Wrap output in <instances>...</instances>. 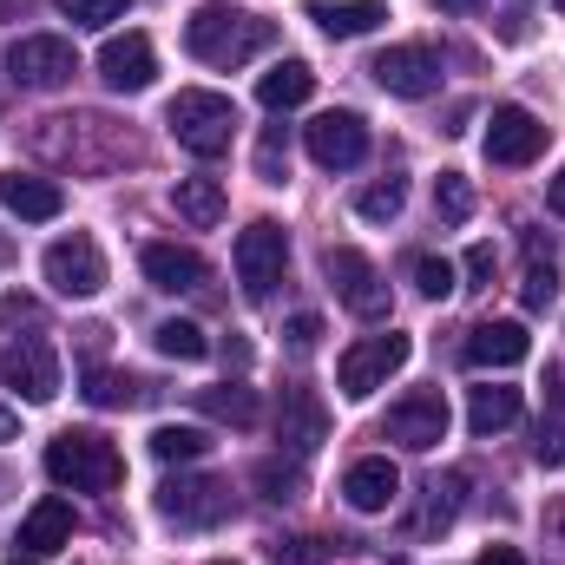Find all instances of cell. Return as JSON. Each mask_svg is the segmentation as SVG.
I'll use <instances>...</instances> for the list:
<instances>
[{
  "label": "cell",
  "instance_id": "obj_1",
  "mask_svg": "<svg viewBox=\"0 0 565 565\" xmlns=\"http://www.w3.org/2000/svg\"><path fill=\"white\" fill-rule=\"evenodd\" d=\"M270 40H277V26H270L264 13H250V7H231V0H204V7L184 20V46H191V60H204V66H244V60H257Z\"/></svg>",
  "mask_w": 565,
  "mask_h": 565
},
{
  "label": "cell",
  "instance_id": "obj_2",
  "mask_svg": "<svg viewBox=\"0 0 565 565\" xmlns=\"http://www.w3.org/2000/svg\"><path fill=\"white\" fill-rule=\"evenodd\" d=\"M46 473L73 493H113L126 480V454L93 427H66V434L46 440Z\"/></svg>",
  "mask_w": 565,
  "mask_h": 565
},
{
  "label": "cell",
  "instance_id": "obj_3",
  "mask_svg": "<svg viewBox=\"0 0 565 565\" xmlns=\"http://www.w3.org/2000/svg\"><path fill=\"white\" fill-rule=\"evenodd\" d=\"M164 126L171 139L184 145L191 158H224L237 139V106L224 93H204V86H184L171 106H164Z\"/></svg>",
  "mask_w": 565,
  "mask_h": 565
},
{
  "label": "cell",
  "instance_id": "obj_4",
  "mask_svg": "<svg viewBox=\"0 0 565 565\" xmlns=\"http://www.w3.org/2000/svg\"><path fill=\"white\" fill-rule=\"evenodd\" d=\"M408 355H415V342H408L402 329H388V335H362V342L342 349V362H335V388H342L349 402H369L375 388H388L395 369H408Z\"/></svg>",
  "mask_w": 565,
  "mask_h": 565
},
{
  "label": "cell",
  "instance_id": "obj_5",
  "mask_svg": "<svg viewBox=\"0 0 565 565\" xmlns=\"http://www.w3.org/2000/svg\"><path fill=\"white\" fill-rule=\"evenodd\" d=\"M73 73H79V53L60 33H26V40L7 46V79L26 86V93H60Z\"/></svg>",
  "mask_w": 565,
  "mask_h": 565
},
{
  "label": "cell",
  "instance_id": "obj_6",
  "mask_svg": "<svg viewBox=\"0 0 565 565\" xmlns=\"http://www.w3.org/2000/svg\"><path fill=\"white\" fill-rule=\"evenodd\" d=\"M0 388H13L26 408H46L60 395V355H53V342H40V335L7 342L0 349Z\"/></svg>",
  "mask_w": 565,
  "mask_h": 565
},
{
  "label": "cell",
  "instance_id": "obj_7",
  "mask_svg": "<svg viewBox=\"0 0 565 565\" xmlns=\"http://www.w3.org/2000/svg\"><path fill=\"white\" fill-rule=\"evenodd\" d=\"M158 520L171 526H224L231 520V487L211 473H171L158 487Z\"/></svg>",
  "mask_w": 565,
  "mask_h": 565
},
{
  "label": "cell",
  "instance_id": "obj_8",
  "mask_svg": "<svg viewBox=\"0 0 565 565\" xmlns=\"http://www.w3.org/2000/svg\"><path fill=\"white\" fill-rule=\"evenodd\" d=\"M237 282H244V296L250 302H264L270 289L282 282V264H289V237H282L277 217H257L250 231H237Z\"/></svg>",
  "mask_w": 565,
  "mask_h": 565
},
{
  "label": "cell",
  "instance_id": "obj_9",
  "mask_svg": "<svg viewBox=\"0 0 565 565\" xmlns=\"http://www.w3.org/2000/svg\"><path fill=\"white\" fill-rule=\"evenodd\" d=\"M447 395L440 388H415V395H402L395 408H388V422H382V440H395V447H408V454H434L440 440H447Z\"/></svg>",
  "mask_w": 565,
  "mask_h": 565
},
{
  "label": "cell",
  "instance_id": "obj_10",
  "mask_svg": "<svg viewBox=\"0 0 565 565\" xmlns=\"http://www.w3.org/2000/svg\"><path fill=\"white\" fill-rule=\"evenodd\" d=\"M40 270L46 282L60 289V296H99L106 289V250L86 237V231H73V237H60V244H46V257H40Z\"/></svg>",
  "mask_w": 565,
  "mask_h": 565
},
{
  "label": "cell",
  "instance_id": "obj_11",
  "mask_svg": "<svg viewBox=\"0 0 565 565\" xmlns=\"http://www.w3.org/2000/svg\"><path fill=\"white\" fill-rule=\"evenodd\" d=\"M375 86L382 93H395V99H427L434 86H440V60H434V46L422 40H408V46H388V53H375Z\"/></svg>",
  "mask_w": 565,
  "mask_h": 565
},
{
  "label": "cell",
  "instance_id": "obj_12",
  "mask_svg": "<svg viewBox=\"0 0 565 565\" xmlns=\"http://www.w3.org/2000/svg\"><path fill=\"white\" fill-rule=\"evenodd\" d=\"M322 270H329L335 296H342L362 322H382V316H388V282L375 277V264H369L362 250H329V257H322Z\"/></svg>",
  "mask_w": 565,
  "mask_h": 565
},
{
  "label": "cell",
  "instance_id": "obj_13",
  "mask_svg": "<svg viewBox=\"0 0 565 565\" xmlns=\"http://www.w3.org/2000/svg\"><path fill=\"white\" fill-rule=\"evenodd\" d=\"M309 158L322 164V171H349V164H362L369 158V126H362V113H322V119H309Z\"/></svg>",
  "mask_w": 565,
  "mask_h": 565
},
{
  "label": "cell",
  "instance_id": "obj_14",
  "mask_svg": "<svg viewBox=\"0 0 565 565\" xmlns=\"http://www.w3.org/2000/svg\"><path fill=\"white\" fill-rule=\"evenodd\" d=\"M546 126L526 113V106H493V119H487V158L493 164H533L540 151H546Z\"/></svg>",
  "mask_w": 565,
  "mask_h": 565
},
{
  "label": "cell",
  "instance_id": "obj_15",
  "mask_svg": "<svg viewBox=\"0 0 565 565\" xmlns=\"http://www.w3.org/2000/svg\"><path fill=\"white\" fill-rule=\"evenodd\" d=\"M277 440L302 460V454H316L322 440H329V408H322V395L316 388H282V408H277Z\"/></svg>",
  "mask_w": 565,
  "mask_h": 565
},
{
  "label": "cell",
  "instance_id": "obj_16",
  "mask_svg": "<svg viewBox=\"0 0 565 565\" xmlns=\"http://www.w3.org/2000/svg\"><path fill=\"white\" fill-rule=\"evenodd\" d=\"M99 79H106L113 93H145V86L158 79L151 40H145V33H113V40L99 46Z\"/></svg>",
  "mask_w": 565,
  "mask_h": 565
},
{
  "label": "cell",
  "instance_id": "obj_17",
  "mask_svg": "<svg viewBox=\"0 0 565 565\" xmlns=\"http://www.w3.org/2000/svg\"><path fill=\"white\" fill-rule=\"evenodd\" d=\"M139 270H145V282L164 289V296H191V289L211 282V264H204L198 250H184V244H145Z\"/></svg>",
  "mask_w": 565,
  "mask_h": 565
},
{
  "label": "cell",
  "instance_id": "obj_18",
  "mask_svg": "<svg viewBox=\"0 0 565 565\" xmlns=\"http://www.w3.org/2000/svg\"><path fill=\"white\" fill-rule=\"evenodd\" d=\"M342 500H349L355 513H388V507L402 500V473H395V460H388V454H362V460L342 473Z\"/></svg>",
  "mask_w": 565,
  "mask_h": 565
},
{
  "label": "cell",
  "instance_id": "obj_19",
  "mask_svg": "<svg viewBox=\"0 0 565 565\" xmlns=\"http://www.w3.org/2000/svg\"><path fill=\"white\" fill-rule=\"evenodd\" d=\"M467 369H520L526 355H533V335H526V322H480V329H467Z\"/></svg>",
  "mask_w": 565,
  "mask_h": 565
},
{
  "label": "cell",
  "instance_id": "obj_20",
  "mask_svg": "<svg viewBox=\"0 0 565 565\" xmlns=\"http://www.w3.org/2000/svg\"><path fill=\"white\" fill-rule=\"evenodd\" d=\"M60 546H73V500L46 493V500L20 520V553H26V559H46V553H60Z\"/></svg>",
  "mask_w": 565,
  "mask_h": 565
},
{
  "label": "cell",
  "instance_id": "obj_21",
  "mask_svg": "<svg viewBox=\"0 0 565 565\" xmlns=\"http://www.w3.org/2000/svg\"><path fill=\"white\" fill-rule=\"evenodd\" d=\"M0 204H7L20 224H46V217H60V211H66V191H60L53 178L7 171V178H0Z\"/></svg>",
  "mask_w": 565,
  "mask_h": 565
},
{
  "label": "cell",
  "instance_id": "obj_22",
  "mask_svg": "<svg viewBox=\"0 0 565 565\" xmlns=\"http://www.w3.org/2000/svg\"><path fill=\"white\" fill-rule=\"evenodd\" d=\"M309 20H316L329 40H362V33H375V26L388 20V7H382V0H316Z\"/></svg>",
  "mask_w": 565,
  "mask_h": 565
},
{
  "label": "cell",
  "instance_id": "obj_23",
  "mask_svg": "<svg viewBox=\"0 0 565 565\" xmlns=\"http://www.w3.org/2000/svg\"><path fill=\"white\" fill-rule=\"evenodd\" d=\"M171 211H178L191 231H211V224H224V184H217V178H178Z\"/></svg>",
  "mask_w": 565,
  "mask_h": 565
},
{
  "label": "cell",
  "instance_id": "obj_24",
  "mask_svg": "<svg viewBox=\"0 0 565 565\" xmlns=\"http://www.w3.org/2000/svg\"><path fill=\"white\" fill-rule=\"evenodd\" d=\"M520 422V388H507V382H487V388H473V402H467V427L487 440V434H500V427Z\"/></svg>",
  "mask_w": 565,
  "mask_h": 565
},
{
  "label": "cell",
  "instance_id": "obj_25",
  "mask_svg": "<svg viewBox=\"0 0 565 565\" xmlns=\"http://www.w3.org/2000/svg\"><path fill=\"white\" fill-rule=\"evenodd\" d=\"M316 93V73L302 66V60H277L264 79H257V99L270 106V113H289V106H302Z\"/></svg>",
  "mask_w": 565,
  "mask_h": 565
},
{
  "label": "cell",
  "instance_id": "obj_26",
  "mask_svg": "<svg viewBox=\"0 0 565 565\" xmlns=\"http://www.w3.org/2000/svg\"><path fill=\"white\" fill-rule=\"evenodd\" d=\"M211 454V434L191 422H164L151 427V460H164V467H191V460H204Z\"/></svg>",
  "mask_w": 565,
  "mask_h": 565
},
{
  "label": "cell",
  "instance_id": "obj_27",
  "mask_svg": "<svg viewBox=\"0 0 565 565\" xmlns=\"http://www.w3.org/2000/svg\"><path fill=\"white\" fill-rule=\"evenodd\" d=\"M151 395V382L139 375H119V369H86V402L93 408H139Z\"/></svg>",
  "mask_w": 565,
  "mask_h": 565
},
{
  "label": "cell",
  "instance_id": "obj_28",
  "mask_svg": "<svg viewBox=\"0 0 565 565\" xmlns=\"http://www.w3.org/2000/svg\"><path fill=\"white\" fill-rule=\"evenodd\" d=\"M151 349H158V355H171V362H204V355H211V335H204L198 322L171 316V322H158V329H151Z\"/></svg>",
  "mask_w": 565,
  "mask_h": 565
},
{
  "label": "cell",
  "instance_id": "obj_29",
  "mask_svg": "<svg viewBox=\"0 0 565 565\" xmlns=\"http://www.w3.org/2000/svg\"><path fill=\"white\" fill-rule=\"evenodd\" d=\"M198 408H204L211 422H231V427H250V422H257V395H250V388H237V382L198 388Z\"/></svg>",
  "mask_w": 565,
  "mask_h": 565
},
{
  "label": "cell",
  "instance_id": "obj_30",
  "mask_svg": "<svg viewBox=\"0 0 565 565\" xmlns=\"http://www.w3.org/2000/svg\"><path fill=\"white\" fill-rule=\"evenodd\" d=\"M460 473H447V480H427V507L415 513V533H434V526H454V513H460Z\"/></svg>",
  "mask_w": 565,
  "mask_h": 565
},
{
  "label": "cell",
  "instance_id": "obj_31",
  "mask_svg": "<svg viewBox=\"0 0 565 565\" xmlns=\"http://www.w3.org/2000/svg\"><path fill=\"white\" fill-rule=\"evenodd\" d=\"M402 204H408V178H382V184H369V191L355 198V211H362L369 224H395Z\"/></svg>",
  "mask_w": 565,
  "mask_h": 565
},
{
  "label": "cell",
  "instance_id": "obj_32",
  "mask_svg": "<svg viewBox=\"0 0 565 565\" xmlns=\"http://www.w3.org/2000/svg\"><path fill=\"white\" fill-rule=\"evenodd\" d=\"M434 211H440V224H467L473 217V184L460 171H440L434 178Z\"/></svg>",
  "mask_w": 565,
  "mask_h": 565
},
{
  "label": "cell",
  "instance_id": "obj_33",
  "mask_svg": "<svg viewBox=\"0 0 565 565\" xmlns=\"http://www.w3.org/2000/svg\"><path fill=\"white\" fill-rule=\"evenodd\" d=\"M257 487H264V500H277V507H289L296 493H302V467L296 460H257V473H250Z\"/></svg>",
  "mask_w": 565,
  "mask_h": 565
},
{
  "label": "cell",
  "instance_id": "obj_34",
  "mask_svg": "<svg viewBox=\"0 0 565 565\" xmlns=\"http://www.w3.org/2000/svg\"><path fill=\"white\" fill-rule=\"evenodd\" d=\"M553 296H559V264H553V257H533V264H526V282H520V302H526V309H546Z\"/></svg>",
  "mask_w": 565,
  "mask_h": 565
},
{
  "label": "cell",
  "instance_id": "obj_35",
  "mask_svg": "<svg viewBox=\"0 0 565 565\" xmlns=\"http://www.w3.org/2000/svg\"><path fill=\"white\" fill-rule=\"evenodd\" d=\"M60 13H66L73 26H113V20L132 13V0H60Z\"/></svg>",
  "mask_w": 565,
  "mask_h": 565
},
{
  "label": "cell",
  "instance_id": "obj_36",
  "mask_svg": "<svg viewBox=\"0 0 565 565\" xmlns=\"http://www.w3.org/2000/svg\"><path fill=\"white\" fill-rule=\"evenodd\" d=\"M460 270H454V264H447V257H422V264H415V289H422L427 302H440V296H454V289H460Z\"/></svg>",
  "mask_w": 565,
  "mask_h": 565
},
{
  "label": "cell",
  "instance_id": "obj_37",
  "mask_svg": "<svg viewBox=\"0 0 565 565\" xmlns=\"http://www.w3.org/2000/svg\"><path fill=\"white\" fill-rule=\"evenodd\" d=\"M282 171H289V145H282V126H270L264 145H257V178L264 184H282Z\"/></svg>",
  "mask_w": 565,
  "mask_h": 565
},
{
  "label": "cell",
  "instance_id": "obj_38",
  "mask_svg": "<svg viewBox=\"0 0 565 565\" xmlns=\"http://www.w3.org/2000/svg\"><path fill=\"white\" fill-rule=\"evenodd\" d=\"M282 342H289L296 355H309V349L322 342V316H309V309H302V316H289V322H282Z\"/></svg>",
  "mask_w": 565,
  "mask_h": 565
},
{
  "label": "cell",
  "instance_id": "obj_39",
  "mask_svg": "<svg viewBox=\"0 0 565 565\" xmlns=\"http://www.w3.org/2000/svg\"><path fill=\"white\" fill-rule=\"evenodd\" d=\"M533 460H540V467H565V422H540Z\"/></svg>",
  "mask_w": 565,
  "mask_h": 565
},
{
  "label": "cell",
  "instance_id": "obj_40",
  "mask_svg": "<svg viewBox=\"0 0 565 565\" xmlns=\"http://www.w3.org/2000/svg\"><path fill=\"white\" fill-rule=\"evenodd\" d=\"M460 277H467V289H487V282H493V244H473V250L460 257Z\"/></svg>",
  "mask_w": 565,
  "mask_h": 565
},
{
  "label": "cell",
  "instance_id": "obj_41",
  "mask_svg": "<svg viewBox=\"0 0 565 565\" xmlns=\"http://www.w3.org/2000/svg\"><path fill=\"white\" fill-rule=\"evenodd\" d=\"M0 322L13 329V322H40V302H26V296H0Z\"/></svg>",
  "mask_w": 565,
  "mask_h": 565
},
{
  "label": "cell",
  "instance_id": "obj_42",
  "mask_svg": "<svg viewBox=\"0 0 565 565\" xmlns=\"http://www.w3.org/2000/svg\"><path fill=\"white\" fill-rule=\"evenodd\" d=\"M316 553H322L316 540H296L289 553H282V546H277V565H316Z\"/></svg>",
  "mask_w": 565,
  "mask_h": 565
},
{
  "label": "cell",
  "instance_id": "obj_43",
  "mask_svg": "<svg viewBox=\"0 0 565 565\" xmlns=\"http://www.w3.org/2000/svg\"><path fill=\"white\" fill-rule=\"evenodd\" d=\"M473 565H526V553H520V546H487Z\"/></svg>",
  "mask_w": 565,
  "mask_h": 565
},
{
  "label": "cell",
  "instance_id": "obj_44",
  "mask_svg": "<svg viewBox=\"0 0 565 565\" xmlns=\"http://www.w3.org/2000/svg\"><path fill=\"white\" fill-rule=\"evenodd\" d=\"M546 395H553V408L565 415V362H553V369H546Z\"/></svg>",
  "mask_w": 565,
  "mask_h": 565
},
{
  "label": "cell",
  "instance_id": "obj_45",
  "mask_svg": "<svg viewBox=\"0 0 565 565\" xmlns=\"http://www.w3.org/2000/svg\"><path fill=\"white\" fill-rule=\"evenodd\" d=\"M546 204H553V211H559V217H565V171H559V178H553V184H546Z\"/></svg>",
  "mask_w": 565,
  "mask_h": 565
},
{
  "label": "cell",
  "instance_id": "obj_46",
  "mask_svg": "<svg viewBox=\"0 0 565 565\" xmlns=\"http://www.w3.org/2000/svg\"><path fill=\"white\" fill-rule=\"evenodd\" d=\"M33 0H0V20H13V13H26Z\"/></svg>",
  "mask_w": 565,
  "mask_h": 565
},
{
  "label": "cell",
  "instance_id": "obj_47",
  "mask_svg": "<svg viewBox=\"0 0 565 565\" xmlns=\"http://www.w3.org/2000/svg\"><path fill=\"white\" fill-rule=\"evenodd\" d=\"M434 7H447V13H473L480 0H434Z\"/></svg>",
  "mask_w": 565,
  "mask_h": 565
},
{
  "label": "cell",
  "instance_id": "obj_48",
  "mask_svg": "<svg viewBox=\"0 0 565 565\" xmlns=\"http://www.w3.org/2000/svg\"><path fill=\"white\" fill-rule=\"evenodd\" d=\"M13 427H20V422H13V415H7V408H0V440H13Z\"/></svg>",
  "mask_w": 565,
  "mask_h": 565
},
{
  "label": "cell",
  "instance_id": "obj_49",
  "mask_svg": "<svg viewBox=\"0 0 565 565\" xmlns=\"http://www.w3.org/2000/svg\"><path fill=\"white\" fill-rule=\"evenodd\" d=\"M7 565H40V559H7Z\"/></svg>",
  "mask_w": 565,
  "mask_h": 565
},
{
  "label": "cell",
  "instance_id": "obj_50",
  "mask_svg": "<svg viewBox=\"0 0 565 565\" xmlns=\"http://www.w3.org/2000/svg\"><path fill=\"white\" fill-rule=\"evenodd\" d=\"M211 565H237V559H211Z\"/></svg>",
  "mask_w": 565,
  "mask_h": 565
},
{
  "label": "cell",
  "instance_id": "obj_51",
  "mask_svg": "<svg viewBox=\"0 0 565 565\" xmlns=\"http://www.w3.org/2000/svg\"><path fill=\"white\" fill-rule=\"evenodd\" d=\"M559 13H565V0H559Z\"/></svg>",
  "mask_w": 565,
  "mask_h": 565
}]
</instances>
